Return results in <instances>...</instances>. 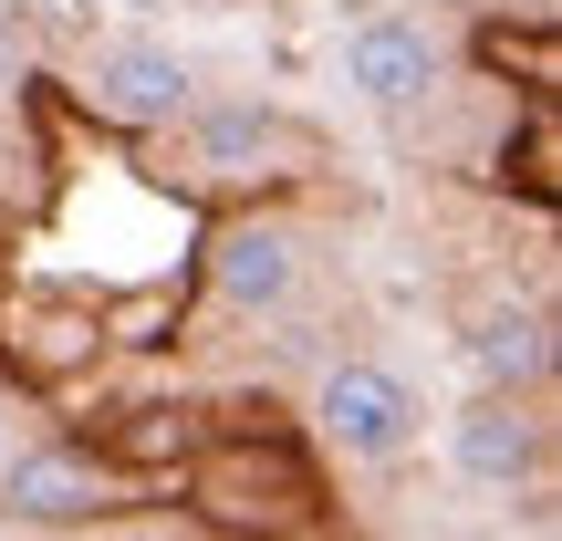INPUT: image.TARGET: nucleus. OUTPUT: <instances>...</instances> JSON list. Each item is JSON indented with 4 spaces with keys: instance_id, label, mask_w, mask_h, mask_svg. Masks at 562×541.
<instances>
[{
    "instance_id": "20e7f679",
    "label": "nucleus",
    "mask_w": 562,
    "mask_h": 541,
    "mask_svg": "<svg viewBox=\"0 0 562 541\" xmlns=\"http://www.w3.org/2000/svg\"><path fill=\"white\" fill-rule=\"evenodd\" d=\"M344 83H355L364 104H417L427 83H438V32H427V21H364V32L344 42Z\"/></svg>"
},
{
    "instance_id": "f257e3e1",
    "label": "nucleus",
    "mask_w": 562,
    "mask_h": 541,
    "mask_svg": "<svg viewBox=\"0 0 562 541\" xmlns=\"http://www.w3.org/2000/svg\"><path fill=\"white\" fill-rule=\"evenodd\" d=\"M313 417H323V438H334L344 459H406L417 427H427V406H417V385L385 375V364H334L323 396H313Z\"/></svg>"
},
{
    "instance_id": "7ed1b4c3",
    "label": "nucleus",
    "mask_w": 562,
    "mask_h": 541,
    "mask_svg": "<svg viewBox=\"0 0 562 541\" xmlns=\"http://www.w3.org/2000/svg\"><path fill=\"white\" fill-rule=\"evenodd\" d=\"M448 459H459V480H480V489H510V480H531V469H542V417H531V406L510 396V385H490V396L459 417Z\"/></svg>"
},
{
    "instance_id": "0eeeda50",
    "label": "nucleus",
    "mask_w": 562,
    "mask_h": 541,
    "mask_svg": "<svg viewBox=\"0 0 562 541\" xmlns=\"http://www.w3.org/2000/svg\"><path fill=\"white\" fill-rule=\"evenodd\" d=\"M0 510H11V521H83V510H94V469L63 459V448H32V459H11V480H0Z\"/></svg>"
},
{
    "instance_id": "39448f33",
    "label": "nucleus",
    "mask_w": 562,
    "mask_h": 541,
    "mask_svg": "<svg viewBox=\"0 0 562 541\" xmlns=\"http://www.w3.org/2000/svg\"><path fill=\"white\" fill-rule=\"evenodd\" d=\"M220 292L240 302V313H281V302L302 292V250H292V229H229L220 240Z\"/></svg>"
},
{
    "instance_id": "423d86ee",
    "label": "nucleus",
    "mask_w": 562,
    "mask_h": 541,
    "mask_svg": "<svg viewBox=\"0 0 562 541\" xmlns=\"http://www.w3.org/2000/svg\"><path fill=\"white\" fill-rule=\"evenodd\" d=\"M469 364H480V385H510V396H521V385H542L552 375V323L542 313H480L469 323Z\"/></svg>"
},
{
    "instance_id": "1a4fd4ad",
    "label": "nucleus",
    "mask_w": 562,
    "mask_h": 541,
    "mask_svg": "<svg viewBox=\"0 0 562 541\" xmlns=\"http://www.w3.org/2000/svg\"><path fill=\"white\" fill-rule=\"evenodd\" d=\"M11 74H21V42H11V32H0V83H11Z\"/></svg>"
},
{
    "instance_id": "6e6552de",
    "label": "nucleus",
    "mask_w": 562,
    "mask_h": 541,
    "mask_svg": "<svg viewBox=\"0 0 562 541\" xmlns=\"http://www.w3.org/2000/svg\"><path fill=\"white\" fill-rule=\"evenodd\" d=\"M261 157H271V115H261V104H220V115H199V167H209V178H250Z\"/></svg>"
},
{
    "instance_id": "f03ea898",
    "label": "nucleus",
    "mask_w": 562,
    "mask_h": 541,
    "mask_svg": "<svg viewBox=\"0 0 562 541\" xmlns=\"http://www.w3.org/2000/svg\"><path fill=\"white\" fill-rule=\"evenodd\" d=\"M83 94L115 125H178L188 115V63L167 53V42H104V53L83 63Z\"/></svg>"
}]
</instances>
